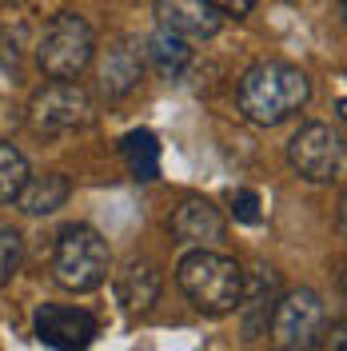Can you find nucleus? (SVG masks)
Returning a JSON list of instances; mask_svg holds the SVG:
<instances>
[{
	"instance_id": "1",
	"label": "nucleus",
	"mask_w": 347,
	"mask_h": 351,
	"mask_svg": "<svg viewBox=\"0 0 347 351\" xmlns=\"http://www.w3.org/2000/svg\"><path fill=\"white\" fill-rule=\"evenodd\" d=\"M311 100V80L287 60H260L236 84V108L256 128H280Z\"/></svg>"
},
{
	"instance_id": "2",
	"label": "nucleus",
	"mask_w": 347,
	"mask_h": 351,
	"mask_svg": "<svg viewBox=\"0 0 347 351\" xmlns=\"http://www.w3.org/2000/svg\"><path fill=\"white\" fill-rule=\"evenodd\" d=\"M176 284L200 315H232L243 287V267L216 247H192L176 263Z\"/></svg>"
},
{
	"instance_id": "3",
	"label": "nucleus",
	"mask_w": 347,
	"mask_h": 351,
	"mask_svg": "<svg viewBox=\"0 0 347 351\" xmlns=\"http://www.w3.org/2000/svg\"><path fill=\"white\" fill-rule=\"evenodd\" d=\"M112 271V252L108 240L88 228V223H68L64 232L56 236L52 247V280L64 287V291H96V287L108 280Z\"/></svg>"
},
{
	"instance_id": "4",
	"label": "nucleus",
	"mask_w": 347,
	"mask_h": 351,
	"mask_svg": "<svg viewBox=\"0 0 347 351\" xmlns=\"http://www.w3.org/2000/svg\"><path fill=\"white\" fill-rule=\"evenodd\" d=\"M96 56V32L80 12H60L36 44V64L48 80H76Z\"/></svg>"
},
{
	"instance_id": "5",
	"label": "nucleus",
	"mask_w": 347,
	"mask_h": 351,
	"mask_svg": "<svg viewBox=\"0 0 347 351\" xmlns=\"http://www.w3.org/2000/svg\"><path fill=\"white\" fill-rule=\"evenodd\" d=\"M272 348L276 351H315L327 331V304L315 287L283 291L272 311Z\"/></svg>"
},
{
	"instance_id": "6",
	"label": "nucleus",
	"mask_w": 347,
	"mask_h": 351,
	"mask_svg": "<svg viewBox=\"0 0 347 351\" xmlns=\"http://www.w3.org/2000/svg\"><path fill=\"white\" fill-rule=\"evenodd\" d=\"M92 124V96L76 80H48L28 100V128L36 136H68Z\"/></svg>"
},
{
	"instance_id": "7",
	"label": "nucleus",
	"mask_w": 347,
	"mask_h": 351,
	"mask_svg": "<svg viewBox=\"0 0 347 351\" xmlns=\"http://www.w3.org/2000/svg\"><path fill=\"white\" fill-rule=\"evenodd\" d=\"M287 164L307 184H335L344 176V136L331 124L311 120L287 140Z\"/></svg>"
},
{
	"instance_id": "8",
	"label": "nucleus",
	"mask_w": 347,
	"mask_h": 351,
	"mask_svg": "<svg viewBox=\"0 0 347 351\" xmlns=\"http://www.w3.org/2000/svg\"><path fill=\"white\" fill-rule=\"evenodd\" d=\"M32 331L52 351H88L96 343V335H100V324H96V315L84 311V307L40 304L36 315H32Z\"/></svg>"
},
{
	"instance_id": "9",
	"label": "nucleus",
	"mask_w": 347,
	"mask_h": 351,
	"mask_svg": "<svg viewBox=\"0 0 347 351\" xmlns=\"http://www.w3.org/2000/svg\"><path fill=\"white\" fill-rule=\"evenodd\" d=\"M283 287H280V271L276 267H256L252 276H243V287H239L236 300V315H239V335L252 343L267 335V324H272V311L280 304Z\"/></svg>"
},
{
	"instance_id": "10",
	"label": "nucleus",
	"mask_w": 347,
	"mask_h": 351,
	"mask_svg": "<svg viewBox=\"0 0 347 351\" xmlns=\"http://www.w3.org/2000/svg\"><path fill=\"white\" fill-rule=\"evenodd\" d=\"M144 80V48L132 36H116V40L100 52L96 64V92L104 100H124L132 96Z\"/></svg>"
},
{
	"instance_id": "11",
	"label": "nucleus",
	"mask_w": 347,
	"mask_h": 351,
	"mask_svg": "<svg viewBox=\"0 0 347 351\" xmlns=\"http://www.w3.org/2000/svg\"><path fill=\"white\" fill-rule=\"evenodd\" d=\"M172 228V240L184 247H219L228 240V219L212 199L204 196H188L168 219Z\"/></svg>"
},
{
	"instance_id": "12",
	"label": "nucleus",
	"mask_w": 347,
	"mask_h": 351,
	"mask_svg": "<svg viewBox=\"0 0 347 351\" xmlns=\"http://www.w3.org/2000/svg\"><path fill=\"white\" fill-rule=\"evenodd\" d=\"M156 24L180 40H212L224 28V12L208 0H156Z\"/></svg>"
},
{
	"instance_id": "13",
	"label": "nucleus",
	"mask_w": 347,
	"mask_h": 351,
	"mask_svg": "<svg viewBox=\"0 0 347 351\" xmlns=\"http://www.w3.org/2000/svg\"><path fill=\"white\" fill-rule=\"evenodd\" d=\"M68 196H72V180L64 172H44V176H28L12 204L24 216H52L68 204Z\"/></svg>"
},
{
	"instance_id": "14",
	"label": "nucleus",
	"mask_w": 347,
	"mask_h": 351,
	"mask_svg": "<svg viewBox=\"0 0 347 351\" xmlns=\"http://www.w3.org/2000/svg\"><path fill=\"white\" fill-rule=\"evenodd\" d=\"M116 300L128 311H144L160 300V271L148 260H128L116 271Z\"/></svg>"
},
{
	"instance_id": "15",
	"label": "nucleus",
	"mask_w": 347,
	"mask_h": 351,
	"mask_svg": "<svg viewBox=\"0 0 347 351\" xmlns=\"http://www.w3.org/2000/svg\"><path fill=\"white\" fill-rule=\"evenodd\" d=\"M120 152H124V160H128L132 180L152 184L156 176H160V144H156V132H148V128L128 132V136L120 140Z\"/></svg>"
},
{
	"instance_id": "16",
	"label": "nucleus",
	"mask_w": 347,
	"mask_h": 351,
	"mask_svg": "<svg viewBox=\"0 0 347 351\" xmlns=\"http://www.w3.org/2000/svg\"><path fill=\"white\" fill-rule=\"evenodd\" d=\"M144 56L156 64L160 76H172V80L192 64V48H188V40H180V36H172V32H164V28H156L152 36H148Z\"/></svg>"
},
{
	"instance_id": "17",
	"label": "nucleus",
	"mask_w": 347,
	"mask_h": 351,
	"mask_svg": "<svg viewBox=\"0 0 347 351\" xmlns=\"http://www.w3.org/2000/svg\"><path fill=\"white\" fill-rule=\"evenodd\" d=\"M28 176H32L28 172V156L16 144H4L0 140V204H12Z\"/></svg>"
},
{
	"instance_id": "18",
	"label": "nucleus",
	"mask_w": 347,
	"mask_h": 351,
	"mask_svg": "<svg viewBox=\"0 0 347 351\" xmlns=\"http://www.w3.org/2000/svg\"><path fill=\"white\" fill-rule=\"evenodd\" d=\"M24 263V236L16 228H0V287L8 284Z\"/></svg>"
},
{
	"instance_id": "19",
	"label": "nucleus",
	"mask_w": 347,
	"mask_h": 351,
	"mask_svg": "<svg viewBox=\"0 0 347 351\" xmlns=\"http://www.w3.org/2000/svg\"><path fill=\"white\" fill-rule=\"evenodd\" d=\"M232 216L239 219V223H260V196L256 192H232Z\"/></svg>"
},
{
	"instance_id": "20",
	"label": "nucleus",
	"mask_w": 347,
	"mask_h": 351,
	"mask_svg": "<svg viewBox=\"0 0 347 351\" xmlns=\"http://www.w3.org/2000/svg\"><path fill=\"white\" fill-rule=\"evenodd\" d=\"M216 12H224V16H248L252 8H256V0H208Z\"/></svg>"
},
{
	"instance_id": "21",
	"label": "nucleus",
	"mask_w": 347,
	"mask_h": 351,
	"mask_svg": "<svg viewBox=\"0 0 347 351\" xmlns=\"http://www.w3.org/2000/svg\"><path fill=\"white\" fill-rule=\"evenodd\" d=\"M324 351H347V328H344V319H335V328L324 331Z\"/></svg>"
}]
</instances>
